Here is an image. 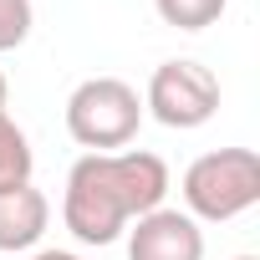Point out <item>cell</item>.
<instances>
[{
    "instance_id": "cell-11",
    "label": "cell",
    "mask_w": 260,
    "mask_h": 260,
    "mask_svg": "<svg viewBox=\"0 0 260 260\" xmlns=\"http://www.w3.org/2000/svg\"><path fill=\"white\" fill-rule=\"evenodd\" d=\"M6 97H11V82H6V77H0V107H6Z\"/></svg>"
},
{
    "instance_id": "cell-6",
    "label": "cell",
    "mask_w": 260,
    "mask_h": 260,
    "mask_svg": "<svg viewBox=\"0 0 260 260\" xmlns=\"http://www.w3.org/2000/svg\"><path fill=\"white\" fill-rule=\"evenodd\" d=\"M51 224V204L36 184H21V189H6L0 194V250L16 255V250H31Z\"/></svg>"
},
{
    "instance_id": "cell-8",
    "label": "cell",
    "mask_w": 260,
    "mask_h": 260,
    "mask_svg": "<svg viewBox=\"0 0 260 260\" xmlns=\"http://www.w3.org/2000/svg\"><path fill=\"white\" fill-rule=\"evenodd\" d=\"M153 6H158L164 26H174V31H204V26H214L224 16L230 0H153Z\"/></svg>"
},
{
    "instance_id": "cell-12",
    "label": "cell",
    "mask_w": 260,
    "mask_h": 260,
    "mask_svg": "<svg viewBox=\"0 0 260 260\" xmlns=\"http://www.w3.org/2000/svg\"><path fill=\"white\" fill-rule=\"evenodd\" d=\"M235 260H255V255H235Z\"/></svg>"
},
{
    "instance_id": "cell-4",
    "label": "cell",
    "mask_w": 260,
    "mask_h": 260,
    "mask_svg": "<svg viewBox=\"0 0 260 260\" xmlns=\"http://www.w3.org/2000/svg\"><path fill=\"white\" fill-rule=\"evenodd\" d=\"M143 112H153L164 127H204L214 112H219V77L189 56H174L164 67H153L148 77V92H143Z\"/></svg>"
},
{
    "instance_id": "cell-1",
    "label": "cell",
    "mask_w": 260,
    "mask_h": 260,
    "mask_svg": "<svg viewBox=\"0 0 260 260\" xmlns=\"http://www.w3.org/2000/svg\"><path fill=\"white\" fill-rule=\"evenodd\" d=\"M169 164L148 148H117V153H82L67 174L61 219L82 245H112L133 219L164 209Z\"/></svg>"
},
{
    "instance_id": "cell-3",
    "label": "cell",
    "mask_w": 260,
    "mask_h": 260,
    "mask_svg": "<svg viewBox=\"0 0 260 260\" xmlns=\"http://www.w3.org/2000/svg\"><path fill=\"white\" fill-rule=\"evenodd\" d=\"M143 122V97L122 77H87L67 97V133L87 153H117L138 138Z\"/></svg>"
},
{
    "instance_id": "cell-9",
    "label": "cell",
    "mask_w": 260,
    "mask_h": 260,
    "mask_svg": "<svg viewBox=\"0 0 260 260\" xmlns=\"http://www.w3.org/2000/svg\"><path fill=\"white\" fill-rule=\"evenodd\" d=\"M36 26V11H31V0H0V56L16 51Z\"/></svg>"
},
{
    "instance_id": "cell-7",
    "label": "cell",
    "mask_w": 260,
    "mask_h": 260,
    "mask_svg": "<svg viewBox=\"0 0 260 260\" xmlns=\"http://www.w3.org/2000/svg\"><path fill=\"white\" fill-rule=\"evenodd\" d=\"M31 169H36V153H31V138L21 133V122L0 107V194L6 189H21L31 184Z\"/></svg>"
},
{
    "instance_id": "cell-5",
    "label": "cell",
    "mask_w": 260,
    "mask_h": 260,
    "mask_svg": "<svg viewBox=\"0 0 260 260\" xmlns=\"http://www.w3.org/2000/svg\"><path fill=\"white\" fill-rule=\"evenodd\" d=\"M127 260H204V230L184 209H148L127 224Z\"/></svg>"
},
{
    "instance_id": "cell-2",
    "label": "cell",
    "mask_w": 260,
    "mask_h": 260,
    "mask_svg": "<svg viewBox=\"0 0 260 260\" xmlns=\"http://www.w3.org/2000/svg\"><path fill=\"white\" fill-rule=\"evenodd\" d=\"M184 214L204 219V224H224L240 219L245 209L260 204V153L255 148H214L199 153L184 169Z\"/></svg>"
},
{
    "instance_id": "cell-10",
    "label": "cell",
    "mask_w": 260,
    "mask_h": 260,
    "mask_svg": "<svg viewBox=\"0 0 260 260\" xmlns=\"http://www.w3.org/2000/svg\"><path fill=\"white\" fill-rule=\"evenodd\" d=\"M31 260H82V255H77V250H36Z\"/></svg>"
}]
</instances>
